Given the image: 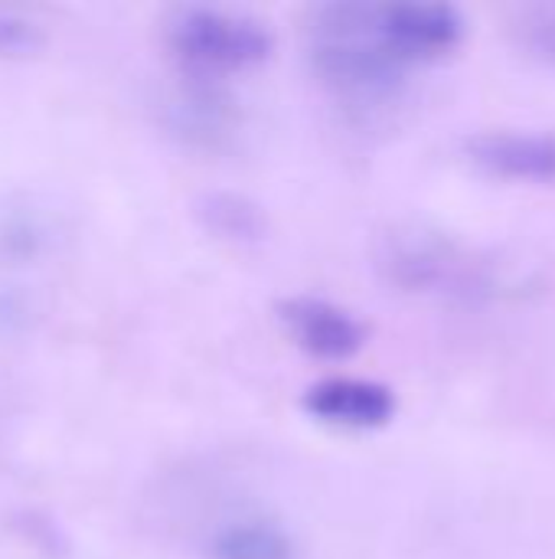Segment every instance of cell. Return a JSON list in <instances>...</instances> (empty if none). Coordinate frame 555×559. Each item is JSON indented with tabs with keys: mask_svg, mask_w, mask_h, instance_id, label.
I'll list each match as a JSON object with an SVG mask.
<instances>
[{
	"mask_svg": "<svg viewBox=\"0 0 555 559\" xmlns=\"http://www.w3.org/2000/svg\"><path fill=\"white\" fill-rule=\"evenodd\" d=\"M307 56L317 79L353 105H386L399 98L412 72V66L386 43L376 3L314 7Z\"/></svg>",
	"mask_w": 555,
	"mask_h": 559,
	"instance_id": "1",
	"label": "cell"
},
{
	"mask_svg": "<svg viewBox=\"0 0 555 559\" xmlns=\"http://www.w3.org/2000/svg\"><path fill=\"white\" fill-rule=\"evenodd\" d=\"M379 269L393 285L419 295L487 301L504 292V278L484 255L429 226H399L383 236Z\"/></svg>",
	"mask_w": 555,
	"mask_h": 559,
	"instance_id": "2",
	"label": "cell"
},
{
	"mask_svg": "<svg viewBox=\"0 0 555 559\" xmlns=\"http://www.w3.org/2000/svg\"><path fill=\"white\" fill-rule=\"evenodd\" d=\"M164 33L170 52L196 79H226L255 69L275 49V36L262 20L219 7H180L170 13Z\"/></svg>",
	"mask_w": 555,
	"mask_h": 559,
	"instance_id": "3",
	"label": "cell"
},
{
	"mask_svg": "<svg viewBox=\"0 0 555 559\" xmlns=\"http://www.w3.org/2000/svg\"><path fill=\"white\" fill-rule=\"evenodd\" d=\"M376 20L412 69L448 56L464 39V13L451 3H376Z\"/></svg>",
	"mask_w": 555,
	"mask_h": 559,
	"instance_id": "4",
	"label": "cell"
},
{
	"mask_svg": "<svg viewBox=\"0 0 555 559\" xmlns=\"http://www.w3.org/2000/svg\"><path fill=\"white\" fill-rule=\"evenodd\" d=\"M278 321L304 354L321 360H350L366 344L363 321L327 298H314V295L285 298L278 305Z\"/></svg>",
	"mask_w": 555,
	"mask_h": 559,
	"instance_id": "5",
	"label": "cell"
},
{
	"mask_svg": "<svg viewBox=\"0 0 555 559\" xmlns=\"http://www.w3.org/2000/svg\"><path fill=\"white\" fill-rule=\"evenodd\" d=\"M304 413L337 429H383L396 416V393L386 383L363 377H327L307 386Z\"/></svg>",
	"mask_w": 555,
	"mask_h": 559,
	"instance_id": "6",
	"label": "cell"
},
{
	"mask_svg": "<svg viewBox=\"0 0 555 559\" xmlns=\"http://www.w3.org/2000/svg\"><path fill=\"white\" fill-rule=\"evenodd\" d=\"M471 164L504 180L550 183L555 180V134L550 131H514L494 128L478 131L464 144Z\"/></svg>",
	"mask_w": 555,
	"mask_h": 559,
	"instance_id": "7",
	"label": "cell"
},
{
	"mask_svg": "<svg viewBox=\"0 0 555 559\" xmlns=\"http://www.w3.org/2000/svg\"><path fill=\"white\" fill-rule=\"evenodd\" d=\"M190 79L193 82L167 102V121L183 141L200 147H216L236 128L232 98L213 79H196V75Z\"/></svg>",
	"mask_w": 555,
	"mask_h": 559,
	"instance_id": "8",
	"label": "cell"
},
{
	"mask_svg": "<svg viewBox=\"0 0 555 559\" xmlns=\"http://www.w3.org/2000/svg\"><path fill=\"white\" fill-rule=\"evenodd\" d=\"M209 559H298V544L268 518H242L213 534Z\"/></svg>",
	"mask_w": 555,
	"mask_h": 559,
	"instance_id": "9",
	"label": "cell"
},
{
	"mask_svg": "<svg viewBox=\"0 0 555 559\" xmlns=\"http://www.w3.org/2000/svg\"><path fill=\"white\" fill-rule=\"evenodd\" d=\"M200 213L209 219V229L229 236V239H255L262 233V213L258 206H252L242 197L232 193H216L206 197V203L200 206Z\"/></svg>",
	"mask_w": 555,
	"mask_h": 559,
	"instance_id": "10",
	"label": "cell"
},
{
	"mask_svg": "<svg viewBox=\"0 0 555 559\" xmlns=\"http://www.w3.org/2000/svg\"><path fill=\"white\" fill-rule=\"evenodd\" d=\"M514 36L517 43L533 52L540 62L555 69V3H540V7H520L514 10Z\"/></svg>",
	"mask_w": 555,
	"mask_h": 559,
	"instance_id": "11",
	"label": "cell"
},
{
	"mask_svg": "<svg viewBox=\"0 0 555 559\" xmlns=\"http://www.w3.org/2000/svg\"><path fill=\"white\" fill-rule=\"evenodd\" d=\"M43 43L39 36V26L10 13V10H0V56H23V52H33L36 46Z\"/></svg>",
	"mask_w": 555,
	"mask_h": 559,
	"instance_id": "12",
	"label": "cell"
}]
</instances>
